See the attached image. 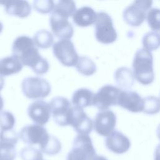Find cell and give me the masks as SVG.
<instances>
[{
	"mask_svg": "<svg viewBox=\"0 0 160 160\" xmlns=\"http://www.w3.org/2000/svg\"><path fill=\"white\" fill-rule=\"evenodd\" d=\"M12 51L13 56L18 58L22 65L30 67L37 74H44L48 71V61L41 56L30 37L22 35L16 38L12 46Z\"/></svg>",
	"mask_w": 160,
	"mask_h": 160,
	"instance_id": "1",
	"label": "cell"
},
{
	"mask_svg": "<svg viewBox=\"0 0 160 160\" xmlns=\"http://www.w3.org/2000/svg\"><path fill=\"white\" fill-rule=\"evenodd\" d=\"M135 79L142 85H149L154 80L153 57L151 51L144 48L138 49L132 61Z\"/></svg>",
	"mask_w": 160,
	"mask_h": 160,
	"instance_id": "2",
	"label": "cell"
},
{
	"mask_svg": "<svg viewBox=\"0 0 160 160\" xmlns=\"http://www.w3.org/2000/svg\"><path fill=\"white\" fill-rule=\"evenodd\" d=\"M95 37L98 41L104 44H111L117 39L118 34L114 27L112 19L106 12L100 11L97 13Z\"/></svg>",
	"mask_w": 160,
	"mask_h": 160,
	"instance_id": "3",
	"label": "cell"
},
{
	"mask_svg": "<svg viewBox=\"0 0 160 160\" xmlns=\"http://www.w3.org/2000/svg\"><path fill=\"white\" fill-rule=\"evenodd\" d=\"M95 156L96 150L89 136L78 134L74 139L66 160H92Z\"/></svg>",
	"mask_w": 160,
	"mask_h": 160,
	"instance_id": "4",
	"label": "cell"
},
{
	"mask_svg": "<svg viewBox=\"0 0 160 160\" xmlns=\"http://www.w3.org/2000/svg\"><path fill=\"white\" fill-rule=\"evenodd\" d=\"M152 1L138 0L127 6L122 12L125 22L132 27H138L142 24L146 18L147 12L151 9Z\"/></svg>",
	"mask_w": 160,
	"mask_h": 160,
	"instance_id": "5",
	"label": "cell"
},
{
	"mask_svg": "<svg viewBox=\"0 0 160 160\" xmlns=\"http://www.w3.org/2000/svg\"><path fill=\"white\" fill-rule=\"evenodd\" d=\"M24 94L29 99L44 98L51 92V86L45 79L38 77H27L21 84Z\"/></svg>",
	"mask_w": 160,
	"mask_h": 160,
	"instance_id": "6",
	"label": "cell"
},
{
	"mask_svg": "<svg viewBox=\"0 0 160 160\" xmlns=\"http://www.w3.org/2000/svg\"><path fill=\"white\" fill-rule=\"evenodd\" d=\"M50 136L46 129L38 124L26 125L19 132V137L24 143L29 145L38 144L40 151L46 146Z\"/></svg>",
	"mask_w": 160,
	"mask_h": 160,
	"instance_id": "7",
	"label": "cell"
},
{
	"mask_svg": "<svg viewBox=\"0 0 160 160\" xmlns=\"http://www.w3.org/2000/svg\"><path fill=\"white\" fill-rule=\"evenodd\" d=\"M52 51L60 62L68 67L75 66L79 59L74 44L69 39H60L53 44Z\"/></svg>",
	"mask_w": 160,
	"mask_h": 160,
	"instance_id": "8",
	"label": "cell"
},
{
	"mask_svg": "<svg viewBox=\"0 0 160 160\" xmlns=\"http://www.w3.org/2000/svg\"><path fill=\"white\" fill-rule=\"evenodd\" d=\"M121 89L111 84L101 87L94 94L93 105L101 111L108 110L112 106L118 105Z\"/></svg>",
	"mask_w": 160,
	"mask_h": 160,
	"instance_id": "9",
	"label": "cell"
},
{
	"mask_svg": "<svg viewBox=\"0 0 160 160\" xmlns=\"http://www.w3.org/2000/svg\"><path fill=\"white\" fill-rule=\"evenodd\" d=\"M49 104L56 123L61 126L69 125V118L72 109L69 100L62 96H57L51 100Z\"/></svg>",
	"mask_w": 160,
	"mask_h": 160,
	"instance_id": "10",
	"label": "cell"
},
{
	"mask_svg": "<svg viewBox=\"0 0 160 160\" xmlns=\"http://www.w3.org/2000/svg\"><path fill=\"white\" fill-rule=\"evenodd\" d=\"M116 125V116L109 110L101 111L96 115L93 126L95 131L100 136L108 137L114 131Z\"/></svg>",
	"mask_w": 160,
	"mask_h": 160,
	"instance_id": "11",
	"label": "cell"
},
{
	"mask_svg": "<svg viewBox=\"0 0 160 160\" xmlns=\"http://www.w3.org/2000/svg\"><path fill=\"white\" fill-rule=\"evenodd\" d=\"M69 125L79 134L88 135L92 130L93 122L83 109L72 106L69 115Z\"/></svg>",
	"mask_w": 160,
	"mask_h": 160,
	"instance_id": "12",
	"label": "cell"
},
{
	"mask_svg": "<svg viewBox=\"0 0 160 160\" xmlns=\"http://www.w3.org/2000/svg\"><path fill=\"white\" fill-rule=\"evenodd\" d=\"M118 105L132 112H142L144 99L136 91L122 89L118 98Z\"/></svg>",
	"mask_w": 160,
	"mask_h": 160,
	"instance_id": "13",
	"label": "cell"
},
{
	"mask_svg": "<svg viewBox=\"0 0 160 160\" xmlns=\"http://www.w3.org/2000/svg\"><path fill=\"white\" fill-rule=\"evenodd\" d=\"M51 113L49 103L43 100L32 102L28 108V114L29 118L36 124L40 126H43L48 122Z\"/></svg>",
	"mask_w": 160,
	"mask_h": 160,
	"instance_id": "14",
	"label": "cell"
},
{
	"mask_svg": "<svg viewBox=\"0 0 160 160\" xmlns=\"http://www.w3.org/2000/svg\"><path fill=\"white\" fill-rule=\"evenodd\" d=\"M50 26L53 34L61 39H70L74 34V28L68 19L51 14Z\"/></svg>",
	"mask_w": 160,
	"mask_h": 160,
	"instance_id": "15",
	"label": "cell"
},
{
	"mask_svg": "<svg viewBox=\"0 0 160 160\" xmlns=\"http://www.w3.org/2000/svg\"><path fill=\"white\" fill-rule=\"evenodd\" d=\"M105 145L107 149L111 152L117 154H122L126 152L129 149L131 141L129 139L121 132L114 131L106 138Z\"/></svg>",
	"mask_w": 160,
	"mask_h": 160,
	"instance_id": "16",
	"label": "cell"
},
{
	"mask_svg": "<svg viewBox=\"0 0 160 160\" xmlns=\"http://www.w3.org/2000/svg\"><path fill=\"white\" fill-rule=\"evenodd\" d=\"M0 4L4 5L5 11L8 14L19 17L21 18L28 16L31 12V6L26 1H0Z\"/></svg>",
	"mask_w": 160,
	"mask_h": 160,
	"instance_id": "17",
	"label": "cell"
},
{
	"mask_svg": "<svg viewBox=\"0 0 160 160\" xmlns=\"http://www.w3.org/2000/svg\"><path fill=\"white\" fill-rule=\"evenodd\" d=\"M97 13L89 6H83L76 10L72 15L73 22L78 26L87 27L95 23Z\"/></svg>",
	"mask_w": 160,
	"mask_h": 160,
	"instance_id": "18",
	"label": "cell"
},
{
	"mask_svg": "<svg viewBox=\"0 0 160 160\" xmlns=\"http://www.w3.org/2000/svg\"><path fill=\"white\" fill-rule=\"evenodd\" d=\"M114 78L117 85L124 90H129L134 84L135 77L133 71L127 67H120L114 72Z\"/></svg>",
	"mask_w": 160,
	"mask_h": 160,
	"instance_id": "19",
	"label": "cell"
},
{
	"mask_svg": "<svg viewBox=\"0 0 160 160\" xmlns=\"http://www.w3.org/2000/svg\"><path fill=\"white\" fill-rule=\"evenodd\" d=\"M94 94L87 88H80L75 91L71 98L73 106L83 109L93 105Z\"/></svg>",
	"mask_w": 160,
	"mask_h": 160,
	"instance_id": "20",
	"label": "cell"
},
{
	"mask_svg": "<svg viewBox=\"0 0 160 160\" xmlns=\"http://www.w3.org/2000/svg\"><path fill=\"white\" fill-rule=\"evenodd\" d=\"M22 64L14 56L5 57L0 59V75L2 76L16 74L22 69Z\"/></svg>",
	"mask_w": 160,
	"mask_h": 160,
	"instance_id": "21",
	"label": "cell"
},
{
	"mask_svg": "<svg viewBox=\"0 0 160 160\" xmlns=\"http://www.w3.org/2000/svg\"><path fill=\"white\" fill-rule=\"evenodd\" d=\"M54 8L51 14H55L62 18L68 19L73 15L76 11V4L73 1L61 0L56 3L54 2Z\"/></svg>",
	"mask_w": 160,
	"mask_h": 160,
	"instance_id": "22",
	"label": "cell"
},
{
	"mask_svg": "<svg viewBox=\"0 0 160 160\" xmlns=\"http://www.w3.org/2000/svg\"><path fill=\"white\" fill-rule=\"evenodd\" d=\"M75 67L79 72L84 76H91L96 71V66L94 62L84 56L79 57Z\"/></svg>",
	"mask_w": 160,
	"mask_h": 160,
	"instance_id": "23",
	"label": "cell"
},
{
	"mask_svg": "<svg viewBox=\"0 0 160 160\" xmlns=\"http://www.w3.org/2000/svg\"><path fill=\"white\" fill-rule=\"evenodd\" d=\"M33 41L36 46L41 49L50 48L54 43V36L49 31L42 29L34 34Z\"/></svg>",
	"mask_w": 160,
	"mask_h": 160,
	"instance_id": "24",
	"label": "cell"
},
{
	"mask_svg": "<svg viewBox=\"0 0 160 160\" xmlns=\"http://www.w3.org/2000/svg\"><path fill=\"white\" fill-rule=\"evenodd\" d=\"M143 48L149 51H154L160 47V34L155 31H149L144 34L142 39Z\"/></svg>",
	"mask_w": 160,
	"mask_h": 160,
	"instance_id": "25",
	"label": "cell"
},
{
	"mask_svg": "<svg viewBox=\"0 0 160 160\" xmlns=\"http://www.w3.org/2000/svg\"><path fill=\"white\" fill-rule=\"evenodd\" d=\"M144 99L143 112L146 114L153 115L160 111V98L154 96H149Z\"/></svg>",
	"mask_w": 160,
	"mask_h": 160,
	"instance_id": "26",
	"label": "cell"
},
{
	"mask_svg": "<svg viewBox=\"0 0 160 160\" xmlns=\"http://www.w3.org/2000/svg\"><path fill=\"white\" fill-rule=\"evenodd\" d=\"M15 146L0 141V160H14L16 155Z\"/></svg>",
	"mask_w": 160,
	"mask_h": 160,
	"instance_id": "27",
	"label": "cell"
},
{
	"mask_svg": "<svg viewBox=\"0 0 160 160\" xmlns=\"http://www.w3.org/2000/svg\"><path fill=\"white\" fill-rule=\"evenodd\" d=\"M146 19L149 28L153 31L160 30V9L151 8L147 12Z\"/></svg>",
	"mask_w": 160,
	"mask_h": 160,
	"instance_id": "28",
	"label": "cell"
},
{
	"mask_svg": "<svg viewBox=\"0 0 160 160\" xmlns=\"http://www.w3.org/2000/svg\"><path fill=\"white\" fill-rule=\"evenodd\" d=\"M22 160H43L42 152L34 147H25L20 152Z\"/></svg>",
	"mask_w": 160,
	"mask_h": 160,
	"instance_id": "29",
	"label": "cell"
},
{
	"mask_svg": "<svg viewBox=\"0 0 160 160\" xmlns=\"http://www.w3.org/2000/svg\"><path fill=\"white\" fill-rule=\"evenodd\" d=\"M61 149V143L59 140L54 136H51L49 140L43 149L41 151L48 155H55L58 154Z\"/></svg>",
	"mask_w": 160,
	"mask_h": 160,
	"instance_id": "30",
	"label": "cell"
},
{
	"mask_svg": "<svg viewBox=\"0 0 160 160\" xmlns=\"http://www.w3.org/2000/svg\"><path fill=\"white\" fill-rule=\"evenodd\" d=\"M15 124L14 115L9 111H2L0 112V128L1 130L13 129Z\"/></svg>",
	"mask_w": 160,
	"mask_h": 160,
	"instance_id": "31",
	"label": "cell"
},
{
	"mask_svg": "<svg viewBox=\"0 0 160 160\" xmlns=\"http://www.w3.org/2000/svg\"><path fill=\"white\" fill-rule=\"evenodd\" d=\"M54 1L51 0H36L33 2L34 8L42 14L52 12L54 8Z\"/></svg>",
	"mask_w": 160,
	"mask_h": 160,
	"instance_id": "32",
	"label": "cell"
},
{
	"mask_svg": "<svg viewBox=\"0 0 160 160\" xmlns=\"http://www.w3.org/2000/svg\"><path fill=\"white\" fill-rule=\"evenodd\" d=\"M0 141L16 145L18 141V136L14 129L1 130Z\"/></svg>",
	"mask_w": 160,
	"mask_h": 160,
	"instance_id": "33",
	"label": "cell"
},
{
	"mask_svg": "<svg viewBox=\"0 0 160 160\" xmlns=\"http://www.w3.org/2000/svg\"><path fill=\"white\" fill-rule=\"evenodd\" d=\"M154 160H160V144H159L155 149Z\"/></svg>",
	"mask_w": 160,
	"mask_h": 160,
	"instance_id": "34",
	"label": "cell"
},
{
	"mask_svg": "<svg viewBox=\"0 0 160 160\" xmlns=\"http://www.w3.org/2000/svg\"><path fill=\"white\" fill-rule=\"evenodd\" d=\"M92 160H108L106 157L99 155H96L95 157L92 159Z\"/></svg>",
	"mask_w": 160,
	"mask_h": 160,
	"instance_id": "35",
	"label": "cell"
},
{
	"mask_svg": "<svg viewBox=\"0 0 160 160\" xmlns=\"http://www.w3.org/2000/svg\"><path fill=\"white\" fill-rule=\"evenodd\" d=\"M4 85V79L3 76L0 75V91L3 88Z\"/></svg>",
	"mask_w": 160,
	"mask_h": 160,
	"instance_id": "36",
	"label": "cell"
},
{
	"mask_svg": "<svg viewBox=\"0 0 160 160\" xmlns=\"http://www.w3.org/2000/svg\"><path fill=\"white\" fill-rule=\"evenodd\" d=\"M156 135L158 138L160 140V124H159V126H158L157 129H156Z\"/></svg>",
	"mask_w": 160,
	"mask_h": 160,
	"instance_id": "37",
	"label": "cell"
},
{
	"mask_svg": "<svg viewBox=\"0 0 160 160\" xmlns=\"http://www.w3.org/2000/svg\"><path fill=\"white\" fill-rule=\"evenodd\" d=\"M3 107H4V101L1 96L0 95V111L2 109Z\"/></svg>",
	"mask_w": 160,
	"mask_h": 160,
	"instance_id": "38",
	"label": "cell"
},
{
	"mask_svg": "<svg viewBox=\"0 0 160 160\" xmlns=\"http://www.w3.org/2000/svg\"><path fill=\"white\" fill-rule=\"evenodd\" d=\"M3 29V25L1 22H0V33L2 32V30Z\"/></svg>",
	"mask_w": 160,
	"mask_h": 160,
	"instance_id": "39",
	"label": "cell"
}]
</instances>
